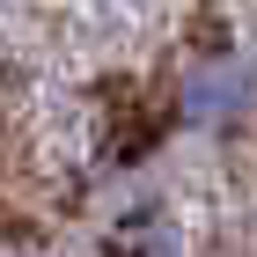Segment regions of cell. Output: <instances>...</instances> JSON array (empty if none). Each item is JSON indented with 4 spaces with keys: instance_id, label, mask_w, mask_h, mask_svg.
Wrapping results in <instances>:
<instances>
[{
    "instance_id": "cell-1",
    "label": "cell",
    "mask_w": 257,
    "mask_h": 257,
    "mask_svg": "<svg viewBox=\"0 0 257 257\" xmlns=\"http://www.w3.org/2000/svg\"><path fill=\"white\" fill-rule=\"evenodd\" d=\"M250 66L242 59H206V66H191L184 74V118L191 125H228V118H242L257 103V88H250Z\"/></svg>"
}]
</instances>
